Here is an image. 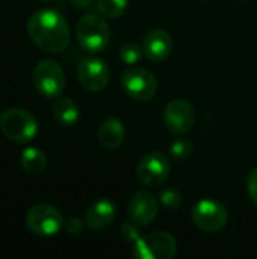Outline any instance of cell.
Returning a JSON list of instances; mask_svg holds the SVG:
<instances>
[{"mask_svg": "<svg viewBox=\"0 0 257 259\" xmlns=\"http://www.w3.org/2000/svg\"><path fill=\"white\" fill-rule=\"evenodd\" d=\"M27 35L39 49L58 53L68 47L71 32L65 17L50 8L36 11L27 21Z\"/></svg>", "mask_w": 257, "mask_h": 259, "instance_id": "obj_1", "label": "cell"}, {"mask_svg": "<svg viewBox=\"0 0 257 259\" xmlns=\"http://www.w3.org/2000/svg\"><path fill=\"white\" fill-rule=\"evenodd\" d=\"M76 38L85 52L98 53L108 47L111 41V29L105 18L95 14H88L79 20L76 26Z\"/></svg>", "mask_w": 257, "mask_h": 259, "instance_id": "obj_2", "label": "cell"}, {"mask_svg": "<svg viewBox=\"0 0 257 259\" xmlns=\"http://www.w3.org/2000/svg\"><path fill=\"white\" fill-rule=\"evenodd\" d=\"M0 131L14 143H29L38 134V121L30 112L11 108L0 115Z\"/></svg>", "mask_w": 257, "mask_h": 259, "instance_id": "obj_3", "label": "cell"}, {"mask_svg": "<svg viewBox=\"0 0 257 259\" xmlns=\"http://www.w3.org/2000/svg\"><path fill=\"white\" fill-rule=\"evenodd\" d=\"M36 91L45 97H58L65 88V73L55 59H41L32 73Z\"/></svg>", "mask_w": 257, "mask_h": 259, "instance_id": "obj_4", "label": "cell"}, {"mask_svg": "<svg viewBox=\"0 0 257 259\" xmlns=\"http://www.w3.org/2000/svg\"><path fill=\"white\" fill-rule=\"evenodd\" d=\"M121 87L132 99L138 102H148L158 91V79L150 70L130 65L121 74Z\"/></svg>", "mask_w": 257, "mask_h": 259, "instance_id": "obj_5", "label": "cell"}, {"mask_svg": "<svg viewBox=\"0 0 257 259\" xmlns=\"http://www.w3.org/2000/svg\"><path fill=\"white\" fill-rule=\"evenodd\" d=\"M177 252V243L168 232H151L139 237L133 247V258L136 259H171Z\"/></svg>", "mask_w": 257, "mask_h": 259, "instance_id": "obj_6", "label": "cell"}, {"mask_svg": "<svg viewBox=\"0 0 257 259\" xmlns=\"http://www.w3.org/2000/svg\"><path fill=\"white\" fill-rule=\"evenodd\" d=\"M64 217L61 211L52 205H35L26 215L29 231L38 237H53L64 228Z\"/></svg>", "mask_w": 257, "mask_h": 259, "instance_id": "obj_7", "label": "cell"}, {"mask_svg": "<svg viewBox=\"0 0 257 259\" xmlns=\"http://www.w3.org/2000/svg\"><path fill=\"white\" fill-rule=\"evenodd\" d=\"M194 225L204 232H220L229 220L227 209L214 199L198 200L191 212Z\"/></svg>", "mask_w": 257, "mask_h": 259, "instance_id": "obj_8", "label": "cell"}, {"mask_svg": "<svg viewBox=\"0 0 257 259\" xmlns=\"http://www.w3.org/2000/svg\"><path fill=\"white\" fill-rule=\"evenodd\" d=\"M170 171V159L161 152H150L139 161L136 176L142 185L156 188L168 179Z\"/></svg>", "mask_w": 257, "mask_h": 259, "instance_id": "obj_9", "label": "cell"}, {"mask_svg": "<svg viewBox=\"0 0 257 259\" xmlns=\"http://www.w3.org/2000/svg\"><path fill=\"white\" fill-rule=\"evenodd\" d=\"M164 123L173 134H186L195 124V108L186 99H174L164 109Z\"/></svg>", "mask_w": 257, "mask_h": 259, "instance_id": "obj_10", "label": "cell"}, {"mask_svg": "<svg viewBox=\"0 0 257 259\" xmlns=\"http://www.w3.org/2000/svg\"><path fill=\"white\" fill-rule=\"evenodd\" d=\"M77 79L85 90L91 93H98L108 87L111 79V71L103 59L91 56V58H85L79 64Z\"/></svg>", "mask_w": 257, "mask_h": 259, "instance_id": "obj_11", "label": "cell"}, {"mask_svg": "<svg viewBox=\"0 0 257 259\" xmlns=\"http://www.w3.org/2000/svg\"><path fill=\"white\" fill-rule=\"evenodd\" d=\"M159 212L158 200L148 191H138L132 196L129 202V214L130 219L139 226L151 225Z\"/></svg>", "mask_w": 257, "mask_h": 259, "instance_id": "obj_12", "label": "cell"}, {"mask_svg": "<svg viewBox=\"0 0 257 259\" xmlns=\"http://www.w3.org/2000/svg\"><path fill=\"white\" fill-rule=\"evenodd\" d=\"M142 50L150 61L161 62L170 56L173 50V38L164 29H153L144 36Z\"/></svg>", "mask_w": 257, "mask_h": 259, "instance_id": "obj_13", "label": "cell"}, {"mask_svg": "<svg viewBox=\"0 0 257 259\" xmlns=\"http://www.w3.org/2000/svg\"><path fill=\"white\" fill-rule=\"evenodd\" d=\"M117 217V208L114 202L100 199L94 202L85 212V223L92 231H103L109 228Z\"/></svg>", "mask_w": 257, "mask_h": 259, "instance_id": "obj_14", "label": "cell"}, {"mask_svg": "<svg viewBox=\"0 0 257 259\" xmlns=\"http://www.w3.org/2000/svg\"><path fill=\"white\" fill-rule=\"evenodd\" d=\"M126 138V129L123 121L118 118H108L101 123L97 131V141L106 150L118 149Z\"/></svg>", "mask_w": 257, "mask_h": 259, "instance_id": "obj_15", "label": "cell"}, {"mask_svg": "<svg viewBox=\"0 0 257 259\" xmlns=\"http://www.w3.org/2000/svg\"><path fill=\"white\" fill-rule=\"evenodd\" d=\"M52 111H53L55 120L59 124H62V126H68L70 127V126H74L79 121L80 111H79L77 103L73 99H68V97L58 99L53 103Z\"/></svg>", "mask_w": 257, "mask_h": 259, "instance_id": "obj_16", "label": "cell"}, {"mask_svg": "<svg viewBox=\"0 0 257 259\" xmlns=\"http://www.w3.org/2000/svg\"><path fill=\"white\" fill-rule=\"evenodd\" d=\"M20 162H21V167L24 168V171H27L30 175H39L44 171V168L47 165V156L44 155L42 150H39L36 147H27L21 152Z\"/></svg>", "mask_w": 257, "mask_h": 259, "instance_id": "obj_17", "label": "cell"}, {"mask_svg": "<svg viewBox=\"0 0 257 259\" xmlns=\"http://www.w3.org/2000/svg\"><path fill=\"white\" fill-rule=\"evenodd\" d=\"M129 0H97L98 11L108 18H118L127 9Z\"/></svg>", "mask_w": 257, "mask_h": 259, "instance_id": "obj_18", "label": "cell"}, {"mask_svg": "<svg viewBox=\"0 0 257 259\" xmlns=\"http://www.w3.org/2000/svg\"><path fill=\"white\" fill-rule=\"evenodd\" d=\"M142 55H144L142 47H139V46L135 44V42H126V44L121 47V50H120V58H121L123 62L127 64V65H135V64H138V62L141 61Z\"/></svg>", "mask_w": 257, "mask_h": 259, "instance_id": "obj_19", "label": "cell"}, {"mask_svg": "<svg viewBox=\"0 0 257 259\" xmlns=\"http://www.w3.org/2000/svg\"><path fill=\"white\" fill-rule=\"evenodd\" d=\"M192 153V144L186 138L176 140L170 146V155L173 156L174 161H183Z\"/></svg>", "mask_w": 257, "mask_h": 259, "instance_id": "obj_20", "label": "cell"}, {"mask_svg": "<svg viewBox=\"0 0 257 259\" xmlns=\"http://www.w3.org/2000/svg\"><path fill=\"white\" fill-rule=\"evenodd\" d=\"M159 199H161L162 205H165L170 209H179L180 205H182V202H183L182 194L177 190H174V188H165V190H162Z\"/></svg>", "mask_w": 257, "mask_h": 259, "instance_id": "obj_21", "label": "cell"}, {"mask_svg": "<svg viewBox=\"0 0 257 259\" xmlns=\"http://www.w3.org/2000/svg\"><path fill=\"white\" fill-rule=\"evenodd\" d=\"M138 226H139V225H136L133 220H132V222L124 223V225H123V228H121V237H123L126 241H129V243H136V241H138V238L141 237Z\"/></svg>", "mask_w": 257, "mask_h": 259, "instance_id": "obj_22", "label": "cell"}, {"mask_svg": "<svg viewBox=\"0 0 257 259\" xmlns=\"http://www.w3.org/2000/svg\"><path fill=\"white\" fill-rule=\"evenodd\" d=\"M247 191L251 203L257 206V167L253 168L247 176Z\"/></svg>", "mask_w": 257, "mask_h": 259, "instance_id": "obj_23", "label": "cell"}, {"mask_svg": "<svg viewBox=\"0 0 257 259\" xmlns=\"http://www.w3.org/2000/svg\"><path fill=\"white\" fill-rule=\"evenodd\" d=\"M64 229L71 235H79L83 229V223L77 217H70L64 222Z\"/></svg>", "mask_w": 257, "mask_h": 259, "instance_id": "obj_24", "label": "cell"}, {"mask_svg": "<svg viewBox=\"0 0 257 259\" xmlns=\"http://www.w3.org/2000/svg\"><path fill=\"white\" fill-rule=\"evenodd\" d=\"M76 8H89L92 3H94V0H70Z\"/></svg>", "mask_w": 257, "mask_h": 259, "instance_id": "obj_25", "label": "cell"}, {"mask_svg": "<svg viewBox=\"0 0 257 259\" xmlns=\"http://www.w3.org/2000/svg\"><path fill=\"white\" fill-rule=\"evenodd\" d=\"M41 2H50V0H41Z\"/></svg>", "mask_w": 257, "mask_h": 259, "instance_id": "obj_26", "label": "cell"}]
</instances>
